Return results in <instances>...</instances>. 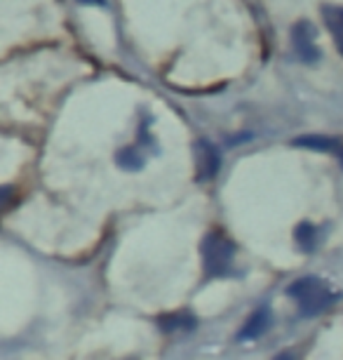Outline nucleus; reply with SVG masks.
Returning <instances> with one entry per match:
<instances>
[{
	"mask_svg": "<svg viewBox=\"0 0 343 360\" xmlns=\"http://www.w3.org/2000/svg\"><path fill=\"white\" fill-rule=\"evenodd\" d=\"M297 245L304 250V252H313L315 245H318V229L313 224L304 221L297 229Z\"/></svg>",
	"mask_w": 343,
	"mask_h": 360,
	"instance_id": "8",
	"label": "nucleus"
},
{
	"mask_svg": "<svg viewBox=\"0 0 343 360\" xmlns=\"http://www.w3.org/2000/svg\"><path fill=\"white\" fill-rule=\"evenodd\" d=\"M292 43H294V50H297L301 62L311 64L320 57L318 47H315V26L311 22H306V19L292 29Z\"/></svg>",
	"mask_w": 343,
	"mask_h": 360,
	"instance_id": "3",
	"label": "nucleus"
},
{
	"mask_svg": "<svg viewBox=\"0 0 343 360\" xmlns=\"http://www.w3.org/2000/svg\"><path fill=\"white\" fill-rule=\"evenodd\" d=\"M275 360H294V356H292V353H282V356H278Z\"/></svg>",
	"mask_w": 343,
	"mask_h": 360,
	"instance_id": "12",
	"label": "nucleus"
},
{
	"mask_svg": "<svg viewBox=\"0 0 343 360\" xmlns=\"http://www.w3.org/2000/svg\"><path fill=\"white\" fill-rule=\"evenodd\" d=\"M325 24L329 33H332L336 47H339V52L343 54V8H339V5H327Z\"/></svg>",
	"mask_w": 343,
	"mask_h": 360,
	"instance_id": "6",
	"label": "nucleus"
},
{
	"mask_svg": "<svg viewBox=\"0 0 343 360\" xmlns=\"http://www.w3.org/2000/svg\"><path fill=\"white\" fill-rule=\"evenodd\" d=\"M289 297L299 304V311L304 316H318L322 311H327L332 307L334 302H339V295L329 288L325 281L315 276H306V278H299L297 283L289 285Z\"/></svg>",
	"mask_w": 343,
	"mask_h": 360,
	"instance_id": "1",
	"label": "nucleus"
},
{
	"mask_svg": "<svg viewBox=\"0 0 343 360\" xmlns=\"http://www.w3.org/2000/svg\"><path fill=\"white\" fill-rule=\"evenodd\" d=\"M268 328H271V311H268V309H259L257 314H254L250 321L245 323V328L240 330L238 339H240V342H247V339H257V337L264 335Z\"/></svg>",
	"mask_w": 343,
	"mask_h": 360,
	"instance_id": "5",
	"label": "nucleus"
},
{
	"mask_svg": "<svg viewBox=\"0 0 343 360\" xmlns=\"http://www.w3.org/2000/svg\"><path fill=\"white\" fill-rule=\"evenodd\" d=\"M193 318L191 314H174V316H165V318H160V328L167 330V332H174V330H179V328H193Z\"/></svg>",
	"mask_w": 343,
	"mask_h": 360,
	"instance_id": "10",
	"label": "nucleus"
},
{
	"mask_svg": "<svg viewBox=\"0 0 343 360\" xmlns=\"http://www.w3.org/2000/svg\"><path fill=\"white\" fill-rule=\"evenodd\" d=\"M235 259V245L233 240L221 231H212L205 236L203 240V266L207 271V276L219 278L226 276L233 266Z\"/></svg>",
	"mask_w": 343,
	"mask_h": 360,
	"instance_id": "2",
	"label": "nucleus"
},
{
	"mask_svg": "<svg viewBox=\"0 0 343 360\" xmlns=\"http://www.w3.org/2000/svg\"><path fill=\"white\" fill-rule=\"evenodd\" d=\"M294 144L304 146V148H313V151H332V153H341L343 151L339 141L329 139V137H299Z\"/></svg>",
	"mask_w": 343,
	"mask_h": 360,
	"instance_id": "7",
	"label": "nucleus"
},
{
	"mask_svg": "<svg viewBox=\"0 0 343 360\" xmlns=\"http://www.w3.org/2000/svg\"><path fill=\"white\" fill-rule=\"evenodd\" d=\"M195 158H198V172H200V179H212L219 169V151L214 148V144L210 141H198L195 144Z\"/></svg>",
	"mask_w": 343,
	"mask_h": 360,
	"instance_id": "4",
	"label": "nucleus"
},
{
	"mask_svg": "<svg viewBox=\"0 0 343 360\" xmlns=\"http://www.w3.org/2000/svg\"><path fill=\"white\" fill-rule=\"evenodd\" d=\"M118 162L125 169H139L144 165V153L139 151V146H127L118 153Z\"/></svg>",
	"mask_w": 343,
	"mask_h": 360,
	"instance_id": "9",
	"label": "nucleus"
},
{
	"mask_svg": "<svg viewBox=\"0 0 343 360\" xmlns=\"http://www.w3.org/2000/svg\"><path fill=\"white\" fill-rule=\"evenodd\" d=\"M80 3H85V5H104L106 0H80Z\"/></svg>",
	"mask_w": 343,
	"mask_h": 360,
	"instance_id": "11",
	"label": "nucleus"
}]
</instances>
